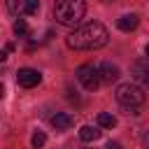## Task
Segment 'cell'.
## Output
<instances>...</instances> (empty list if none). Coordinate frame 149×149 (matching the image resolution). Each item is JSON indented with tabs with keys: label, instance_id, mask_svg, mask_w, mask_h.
Wrapping results in <instances>:
<instances>
[{
	"label": "cell",
	"instance_id": "5bb4252c",
	"mask_svg": "<svg viewBox=\"0 0 149 149\" xmlns=\"http://www.w3.org/2000/svg\"><path fill=\"white\" fill-rule=\"evenodd\" d=\"M14 33H16V35H26V33H28V23H26L23 19L14 21Z\"/></svg>",
	"mask_w": 149,
	"mask_h": 149
},
{
	"label": "cell",
	"instance_id": "9a60e30c",
	"mask_svg": "<svg viewBox=\"0 0 149 149\" xmlns=\"http://www.w3.org/2000/svg\"><path fill=\"white\" fill-rule=\"evenodd\" d=\"M37 9H40V0H28V9H26V14H37Z\"/></svg>",
	"mask_w": 149,
	"mask_h": 149
},
{
	"label": "cell",
	"instance_id": "3957f363",
	"mask_svg": "<svg viewBox=\"0 0 149 149\" xmlns=\"http://www.w3.org/2000/svg\"><path fill=\"white\" fill-rule=\"evenodd\" d=\"M114 95H116L119 105L128 107L133 114H135V109H137V107L144 102V91H142L137 84H130V81H126V84H119Z\"/></svg>",
	"mask_w": 149,
	"mask_h": 149
},
{
	"label": "cell",
	"instance_id": "8fae6325",
	"mask_svg": "<svg viewBox=\"0 0 149 149\" xmlns=\"http://www.w3.org/2000/svg\"><path fill=\"white\" fill-rule=\"evenodd\" d=\"M7 9H9V14L19 16L28 9V0H7Z\"/></svg>",
	"mask_w": 149,
	"mask_h": 149
},
{
	"label": "cell",
	"instance_id": "7c38bea8",
	"mask_svg": "<svg viewBox=\"0 0 149 149\" xmlns=\"http://www.w3.org/2000/svg\"><path fill=\"white\" fill-rule=\"evenodd\" d=\"M98 126H100V128H114V126H116V119H114L112 114H107V112H100V114H98Z\"/></svg>",
	"mask_w": 149,
	"mask_h": 149
},
{
	"label": "cell",
	"instance_id": "e0dca14e",
	"mask_svg": "<svg viewBox=\"0 0 149 149\" xmlns=\"http://www.w3.org/2000/svg\"><path fill=\"white\" fill-rule=\"evenodd\" d=\"M107 149H121V144H119V142H109V144H107Z\"/></svg>",
	"mask_w": 149,
	"mask_h": 149
},
{
	"label": "cell",
	"instance_id": "ba28073f",
	"mask_svg": "<svg viewBox=\"0 0 149 149\" xmlns=\"http://www.w3.org/2000/svg\"><path fill=\"white\" fill-rule=\"evenodd\" d=\"M130 72L135 74L137 81L149 84V63H144V61H135V63L130 65Z\"/></svg>",
	"mask_w": 149,
	"mask_h": 149
},
{
	"label": "cell",
	"instance_id": "5b68a950",
	"mask_svg": "<svg viewBox=\"0 0 149 149\" xmlns=\"http://www.w3.org/2000/svg\"><path fill=\"white\" fill-rule=\"evenodd\" d=\"M16 81H19V86H23V88H33V86H37V84L42 81V74H40L37 70H33V68H21V70L16 72Z\"/></svg>",
	"mask_w": 149,
	"mask_h": 149
},
{
	"label": "cell",
	"instance_id": "277c9868",
	"mask_svg": "<svg viewBox=\"0 0 149 149\" xmlns=\"http://www.w3.org/2000/svg\"><path fill=\"white\" fill-rule=\"evenodd\" d=\"M77 79H79V84L86 88V91H95L100 84H102V77H100V70L95 68V65H91V63H84V65H79L77 68Z\"/></svg>",
	"mask_w": 149,
	"mask_h": 149
},
{
	"label": "cell",
	"instance_id": "52a82bcc",
	"mask_svg": "<svg viewBox=\"0 0 149 149\" xmlns=\"http://www.w3.org/2000/svg\"><path fill=\"white\" fill-rule=\"evenodd\" d=\"M72 123H74V119H72V114H68V112H58V114L51 116V126H54L56 130H68Z\"/></svg>",
	"mask_w": 149,
	"mask_h": 149
},
{
	"label": "cell",
	"instance_id": "4fadbf2b",
	"mask_svg": "<svg viewBox=\"0 0 149 149\" xmlns=\"http://www.w3.org/2000/svg\"><path fill=\"white\" fill-rule=\"evenodd\" d=\"M44 142H47V135H44L42 130H37V133L33 135V140H30L33 149H42V147H44Z\"/></svg>",
	"mask_w": 149,
	"mask_h": 149
},
{
	"label": "cell",
	"instance_id": "7a4b0ae2",
	"mask_svg": "<svg viewBox=\"0 0 149 149\" xmlns=\"http://www.w3.org/2000/svg\"><path fill=\"white\" fill-rule=\"evenodd\" d=\"M84 12H86L84 0H54V14H56V21L61 26L79 28V23L84 19Z\"/></svg>",
	"mask_w": 149,
	"mask_h": 149
},
{
	"label": "cell",
	"instance_id": "30bf717a",
	"mask_svg": "<svg viewBox=\"0 0 149 149\" xmlns=\"http://www.w3.org/2000/svg\"><path fill=\"white\" fill-rule=\"evenodd\" d=\"M79 137H81V142H95L100 137V130L93 128V126H81L79 128Z\"/></svg>",
	"mask_w": 149,
	"mask_h": 149
},
{
	"label": "cell",
	"instance_id": "2e32d148",
	"mask_svg": "<svg viewBox=\"0 0 149 149\" xmlns=\"http://www.w3.org/2000/svg\"><path fill=\"white\" fill-rule=\"evenodd\" d=\"M142 147H144V149H149V130H147V133H144V137H142Z\"/></svg>",
	"mask_w": 149,
	"mask_h": 149
},
{
	"label": "cell",
	"instance_id": "8992f818",
	"mask_svg": "<svg viewBox=\"0 0 149 149\" xmlns=\"http://www.w3.org/2000/svg\"><path fill=\"white\" fill-rule=\"evenodd\" d=\"M98 70H100V77H102V81L105 84H112V81H116L119 79V68L114 65V63H109V61H105V63H100L98 65Z\"/></svg>",
	"mask_w": 149,
	"mask_h": 149
},
{
	"label": "cell",
	"instance_id": "9c48e42d",
	"mask_svg": "<svg viewBox=\"0 0 149 149\" xmlns=\"http://www.w3.org/2000/svg\"><path fill=\"white\" fill-rule=\"evenodd\" d=\"M137 23H140V19H137L135 14H123L121 19H116V28H119V30H123V33L135 30V28H137Z\"/></svg>",
	"mask_w": 149,
	"mask_h": 149
},
{
	"label": "cell",
	"instance_id": "ac0fdd59",
	"mask_svg": "<svg viewBox=\"0 0 149 149\" xmlns=\"http://www.w3.org/2000/svg\"><path fill=\"white\" fill-rule=\"evenodd\" d=\"M144 51H147V58H149V44H147V49H144Z\"/></svg>",
	"mask_w": 149,
	"mask_h": 149
},
{
	"label": "cell",
	"instance_id": "6da1fadb",
	"mask_svg": "<svg viewBox=\"0 0 149 149\" xmlns=\"http://www.w3.org/2000/svg\"><path fill=\"white\" fill-rule=\"evenodd\" d=\"M109 42V33L100 21H88L79 28H74L68 37L65 44L74 51H88V49H102Z\"/></svg>",
	"mask_w": 149,
	"mask_h": 149
}]
</instances>
